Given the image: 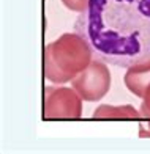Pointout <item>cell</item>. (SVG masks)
<instances>
[{"instance_id": "6da1fadb", "label": "cell", "mask_w": 150, "mask_h": 154, "mask_svg": "<svg viewBox=\"0 0 150 154\" xmlns=\"http://www.w3.org/2000/svg\"><path fill=\"white\" fill-rule=\"evenodd\" d=\"M74 32L99 60L136 66L150 60V0H87Z\"/></svg>"}]
</instances>
